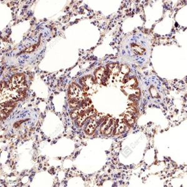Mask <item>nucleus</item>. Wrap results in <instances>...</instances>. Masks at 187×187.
<instances>
[{"label":"nucleus","instance_id":"20e7f679","mask_svg":"<svg viewBox=\"0 0 187 187\" xmlns=\"http://www.w3.org/2000/svg\"><path fill=\"white\" fill-rule=\"evenodd\" d=\"M126 127V122L124 118H119L115 121L113 133L115 135L122 133Z\"/></svg>","mask_w":187,"mask_h":187},{"label":"nucleus","instance_id":"f03ea898","mask_svg":"<svg viewBox=\"0 0 187 187\" xmlns=\"http://www.w3.org/2000/svg\"><path fill=\"white\" fill-rule=\"evenodd\" d=\"M24 76L22 74L13 77L9 84L11 88L17 89L19 92H22L24 90Z\"/></svg>","mask_w":187,"mask_h":187},{"label":"nucleus","instance_id":"f257e3e1","mask_svg":"<svg viewBox=\"0 0 187 187\" xmlns=\"http://www.w3.org/2000/svg\"><path fill=\"white\" fill-rule=\"evenodd\" d=\"M68 94L70 105L74 107H77L78 105V102L82 99V94L80 89L76 85L72 84L69 87Z\"/></svg>","mask_w":187,"mask_h":187},{"label":"nucleus","instance_id":"423d86ee","mask_svg":"<svg viewBox=\"0 0 187 187\" xmlns=\"http://www.w3.org/2000/svg\"><path fill=\"white\" fill-rule=\"evenodd\" d=\"M81 84L83 85V88L85 91L89 90L90 88L92 86V84H94L92 77L88 76L83 77L81 79Z\"/></svg>","mask_w":187,"mask_h":187},{"label":"nucleus","instance_id":"9d476101","mask_svg":"<svg viewBox=\"0 0 187 187\" xmlns=\"http://www.w3.org/2000/svg\"><path fill=\"white\" fill-rule=\"evenodd\" d=\"M129 70V69L128 68V67H127L126 65H123L120 69V74L122 75H125Z\"/></svg>","mask_w":187,"mask_h":187},{"label":"nucleus","instance_id":"39448f33","mask_svg":"<svg viewBox=\"0 0 187 187\" xmlns=\"http://www.w3.org/2000/svg\"><path fill=\"white\" fill-rule=\"evenodd\" d=\"M97 127V122L95 117H91V119L90 120L89 123L87 124L85 132L87 134H92L95 131V128Z\"/></svg>","mask_w":187,"mask_h":187},{"label":"nucleus","instance_id":"9b49d317","mask_svg":"<svg viewBox=\"0 0 187 187\" xmlns=\"http://www.w3.org/2000/svg\"><path fill=\"white\" fill-rule=\"evenodd\" d=\"M80 111V109H75V110H74V112L71 114V117L73 118H76L78 117V115H79Z\"/></svg>","mask_w":187,"mask_h":187},{"label":"nucleus","instance_id":"1a4fd4ad","mask_svg":"<svg viewBox=\"0 0 187 187\" xmlns=\"http://www.w3.org/2000/svg\"><path fill=\"white\" fill-rule=\"evenodd\" d=\"M124 120H125L126 123H127L129 125H132L135 122V118L133 117V115L128 112L126 113L124 115Z\"/></svg>","mask_w":187,"mask_h":187},{"label":"nucleus","instance_id":"0eeeda50","mask_svg":"<svg viewBox=\"0 0 187 187\" xmlns=\"http://www.w3.org/2000/svg\"><path fill=\"white\" fill-rule=\"evenodd\" d=\"M13 104H4V107H1V117L4 115V117L7 116L10 112L12 110L13 107Z\"/></svg>","mask_w":187,"mask_h":187},{"label":"nucleus","instance_id":"6e6552de","mask_svg":"<svg viewBox=\"0 0 187 187\" xmlns=\"http://www.w3.org/2000/svg\"><path fill=\"white\" fill-rule=\"evenodd\" d=\"M105 69L103 67H100L95 72V75L96 77V79L98 80V81H100L103 79L104 75H105Z\"/></svg>","mask_w":187,"mask_h":187},{"label":"nucleus","instance_id":"f8f14e48","mask_svg":"<svg viewBox=\"0 0 187 187\" xmlns=\"http://www.w3.org/2000/svg\"><path fill=\"white\" fill-rule=\"evenodd\" d=\"M132 47H133V50H134L135 52H138V53L141 54V53H142V52H143V50L141 48H140V47H138V46H136V45H132Z\"/></svg>","mask_w":187,"mask_h":187},{"label":"nucleus","instance_id":"7ed1b4c3","mask_svg":"<svg viewBox=\"0 0 187 187\" xmlns=\"http://www.w3.org/2000/svg\"><path fill=\"white\" fill-rule=\"evenodd\" d=\"M115 121L112 118H107L105 119L100 128V132L105 135L111 133L114 129Z\"/></svg>","mask_w":187,"mask_h":187}]
</instances>
